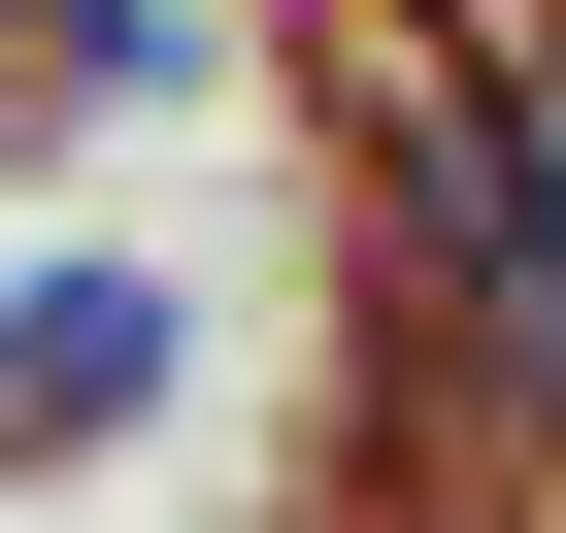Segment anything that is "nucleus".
<instances>
[{
	"label": "nucleus",
	"mask_w": 566,
	"mask_h": 533,
	"mask_svg": "<svg viewBox=\"0 0 566 533\" xmlns=\"http://www.w3.org/2000/svg\"><path fill=\"white\" fill-rule=\"evenodd\" d=\"M0 400H67V433H101V400H167V301H134V266H67V301L0 334Z\"/></svg>",
	"instance_id": "1"
},
{
	"label": "nucleus",
	"mask_w": 566,
	"mask_h": 533,
	"mask_svg": "<svg viewBox=\"0 0 566 533\" xmlns=\"http://www.w3.org/2000/svg\"><path fill=\"white\" fill-rule=\"evenodd\" d=\"M500 134H533V200H566V67H533V101H500Z\"/></svg>",
	"instance_id": "2"
}]
</instances>
